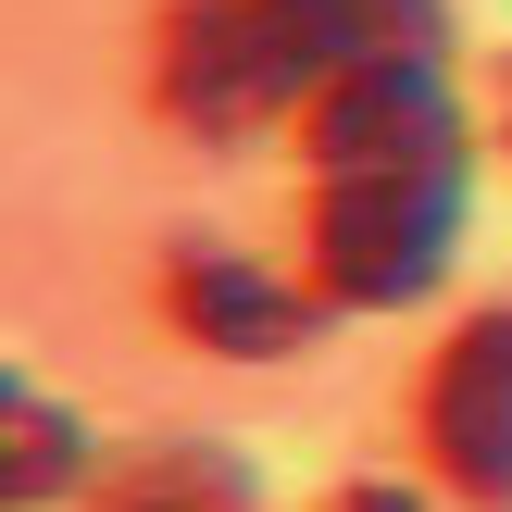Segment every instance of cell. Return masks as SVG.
Listing matches in <instances>:
<instances>
[{
	"mask_svg": "<svg viewBox=\"0 0 512 512\" xmlns=\"http://www.w3.org/2000/svg\"><path fill=\"white\" fill-rule=\"evenodd\" d=\"M463 163L475 150H400V163H313V275L325 300H363V313H400V300L438 288L450 225H463Z\"/></svg>",
	"mask_w": 512,
	"mask_h": 512,
	"instance_id": "cell-1",
	"label": "cell"
},
{
	"mask_svg": "<svg viewBox=\"0 0 512 512\" xmlns=\"http://www.w3.org/2000/svg\"><path fill=\"white\" fill-rule=\"evenodd\" d=\"M175 113L238 138V125L288 113L300 88H338V50H325L313 0H188L175 13V63H163Z\"/></svg>",
	"mask_w": 512,
	"mask_h": 512,
	"instance_id": "cell-2",
	"label": "cell"
},
{
	"mask_svg": "<svg viewBox=\"0 0 512 512\" xmlns=\"http://www.w3.org/2000/svg\"><path fill=\"white\" fill-rule=\"evenodd\" d=\"M0 488L13 500H50V488H75L88 475V438H75V413H50L38 388H0Z\"/></svg>",
	"mask_w": 512,
	"mask_h": 512,
	"instance_id": "cell-6",
	"label": "cell"
},
{
	"mask_svg": "<svg viewBox=\"0 0 512 512\" xmlns=\"http://www.w3.org/2000/svg\"><path fill=\"white\" fill-rule=\"evenodd\" d=\"M325 13V50L350 63H438V0H313Z\"/></svg>",
	"mask_w": 512,
	"mask_h": 512,
	"instance_id": "cell-7",
	"label": "cell"
},
{
	"mask_svg": "<svg viewBox=\"0 0 512 512\" xmlns=\"http://www.w3.org/2000/svg\"><path fill=\"white\" fill-rule=\"evenodd\" d=\"M350 512H425L413 488H350Z\"/></svg>",
	"mask_w": 512,
	"mask_h": 512,
	"instance_id": "cell-8",
	"label": "cell"
},
{
	"mask_svg": "<svg viewBox=\"0 0 512 512\" xmlns=\"http://www.w3.org/2000/svg\"><path fill=\"white\" fill-rule=\"evenodd\" d=\"M100 500L113 512H238L250 463H225V450H200V438H163V450H125V463L100 475Z\"/></svg>",
	"mask_w": 512,
	"mask_h": 512,
	"instance_id": "cell-5",
	"label": "cell"
},
{
	"mask_svg": "<svg viewBox=\"0 0 512 512\" xmlns=\"http://www.w3.org/2000/svg\"><path fill=\"white\" fill-rule=\"evenodd\" d=\"M175 313H188L200 350H238V363H275V350L313 338V300L275 288V275L238 263V250H188V263H175Z\"/></svg>",
	"mask_w": 512,
	"mask_h": 512,
	"instance_id": "cell-4",
	"label": "cell"
},
{
	"mask_svg": "<svg viewBox=\"0 0 512 512\" xmlns=\"http://www.w3.org/2000/svg\"><path fill=\"white\" fill-rule=\"evenodd\" d=\"M425 438H438V475L463 500H512V313L463 325L425 388Z\"/></svg>",
	"mask_w": 512,
	"mask_h": 512,
	"instance_id": "cell-3",
	"label": "cell"
}]
</instances>
